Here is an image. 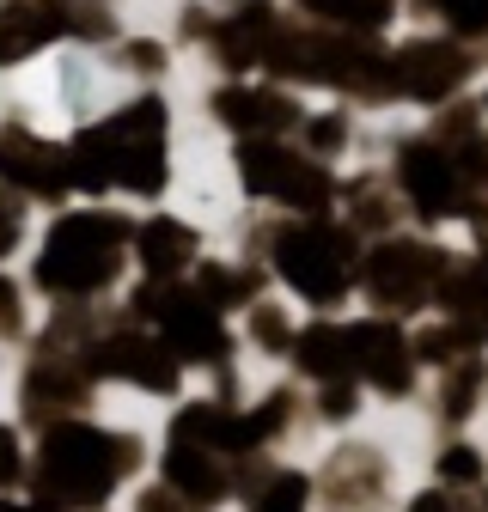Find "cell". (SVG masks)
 <instances>
[{
	"instance_id": "obj_17",
	"label": "cell",
	"mask_w": 488,
	"mask_h": 512,
	"mask_svg": "<svg viewBox=\"0 0 488 512\" xmlns=\"http://www.w3.org/2000/svg\"><path fill=\"white\" fill-rule=\"evenodd\" d=\"M299 366L318 372V378H336L348 366V330H305L299 336Z\"/></svg>"
},
{
	"instance_id": "obj_7",
	"label": "cell",
	"mask_w": 488,
	"mask_h": 512,
	"mask_svg": "<svg viewBox=\"0 0 488 512\" xmlns=\"http://www.w3.org/2000/svg\"><path fill=\"white\" fill-rule=\"evenodd\" d=\"M0 177L31 189V196H55V189H68V153H55L25 128H7L0 135Z\"/></svg>"
},
{
	"instance_id": "obj_1",
	"label": "cell",
	"mask_w": 488,
	"mask_h": 512,
	"mask_svg": "<svg viewBox=\"0 0 488 512\" xmlns=\"http://www.w3.org/2000/svg\"><path fill=\"white\" fill-rule=\"evenodd\" d=\"M116 263H122V226L104 214H74L49 232L37 256V281L55 293H92L116 275Z\"/></svg>"
},
{
	"instance_id": "obj_12",
	"label": "cell",
	"mask_w": 488,
	"mask_h": 512,
	"mask_svg": "<svg viewBox=\"0 0 488 512\" xmlns=\"http://www.w3.org/2000/svg\"><path fill=\"white\" fill-rule=\"evenodd\" d=\"M104 372H122V378L147 384V391H171V384H177V360H171V348H165V342H141V336L110 342V348H104Z\"/></svg>"
},
{
	"instance_id": "obj_9",
	"label": "cell",
	"mask_w": 488,
	"mask_h": 512,
	"mask_svg": "<svg viewBox=\"0 0 488 512\" xmlns=\"http://www.w3.org/2000/svg\"><path fill=\"white\" fill-rule=\"evenodd\" d=\"M348 354H354V366L373 378L379 391H409V348H403V336L391 324L348 330Z\"/></svg>"
},
{
	"instance_id": "obj_24",
	"label": "cell",
	"mask_w": 488,
	"mask_h": 512,
	"mask_svg": "<svg viewBox=\"0 0 488 512\" xmlns=\"http://www.w3.org/2000/svg\"><path fill=\"white\" fill-rule=\"evenodd\" d=\"M409 512H452V506H446V500H440V494H421V500H415V506H409Z\"/></svg>"
},
{
	"instance_id": "obj_20",
	"label": "cell",
	"mask_w": 488,
	"mask_h": 512,
	"mask_svg": "<svg viewBox=\"0 0 488 512\" xmlns=\"http://www.w3.org/2000/svg\"><path fill=\"white\" fill-rule=\"evenodd\" d=\"M440 470H446V482H476V476H482V464H476V452H470V445H446Z\"/></svg>"
},
{
	"instance_id": "obj_4",
	"label": "cell",
	"mask_w": 488,
	"mask_h": 512,
	"mask_svg": "<svg viewBox=\"0 0 488 512\" xmlns=\"http://www.w3.org/2000/svg\"><path fill=\"white\" fill-rule=\"evenodd\" d=\"M281 275H287L305 299L330 305V299L348 287V275H354V250H348V238L330 232V226H293V232L281 238Z\"/></svg>"
},
{
	"instance_id": "obj_2",
	"label": "cell",
	"mask_w": 488,
	"mask_h": 512,
	"mask_svg": "<svg viewBox=\"0 0 488 512\" xmlns=\"http://www.w3.org/2000/svg\"><path fill=\"white\" fill-rule=\"evenodd\" d=\"M98 135H104L110 183L135 189V196H159V183H165V104L141 98L116 122H104Z\"/></svg>"
},
{
	"instance_id": "obj_11",
	"label": "cell",
	"mask_w": 488,
	"mask_h": 512,
	"mask_svg": "<svg viewBox=\"0 0 488 512\" xmlns=\"http://www.w3.org/2000/svg\"><path fill=\"white\" fill-rule=\"evenodd\" d=\"M403 189L415 196V208H427V214H452V196H458L452 159H440L434 147H409V153H403Z\"/></svg>"
},
{
	"instance_id": "obj_18",
	"label": "cell",
	"mask_w": 488,
	"mask_h": 512,
	"mask_svg": "<svg viewBox=\"0 0 488 512\" xmlns=\"http://www.w3.org/2000/svg\"><path fill=\"white\" fill-rule=\"evenodd\" d=\"M312 13H330V19H354V25H379L391 0H305Z\"/></svg>"
},
{
	"instance_id": "obj_16",
	"label": "cell",
	"mask_w": 488,
	"mask_h": 512,
	"mask_svg": "<svg viewBox=\"0 0 488 512\" xmlns=\"http://www.w3.org/2000/svg\"><path fill=\"white\" fill-rule=\"evenodd\" d=\"M165 476H171L183 494H196V500H202V494H214V482H220V476H214V464H208V452H202V445H190V439H177V445H171Z\"/></svg>"
},
{
	"instance_id": "obj_25",
	"label": "cell",
	"mask_w": 488,
	"mask_h": 512,
	"mask_svg": "<svg viewBox=\"0 0 488 512\" xmlns=\"http://www.w3.org/2000/svg\"><path fill=\"white\" fill-rule=\"evenodd\" d=\"M0 512H55V506H43V500H25V506L19 500H0Z\"/></svg>"
},
{
	"instance_id": "obj_23",
	"label": "cell",
	"mask_w": 488,
	"mask_h": 512,
	"mask_svg": "<svg viewBox=\"0 0 488 512\" xmlns=\"http://www.w3.org/2000/svg\"><path fill=\"white\" fill-rule=\"evenodd\" d=\"M336 141H342V122H330V116L312 122V147H336Z\"/></svg>"
},
{
	"instance_id": "obj_19",
	"label": "cell",
	"mask_w": 488,
	"mask_h": 512,
	"mask_svg": "<svg viewBox=\"0 0 488 512\" xmlns=\"http://www.w3.org/2000/svg\"><path fill=\"white\" fill-rule=\"evenodd\" d=\"M440 13L458 31H488V0H440Z\"/></svg>"
},
{
	"instance_id": "obj_8",
	"label": "cell",
	"mask_w": 488,
	"mask_h": 512,
	"mask_svg": "<svg viewBox=\"0 0 488 512\" xmlns=\"http://www.w3.org/2000/svg\"><path fill=\"white\" fill-rule=\"evenodd\" d=\"M434 275H440V250H415V244H385L366 263V287L379 299H415Z\"/></svg>"
},
{
	"instance_id": "obj_22",
	"label": "cell",
	"mask_w": 488,
	"mask_h": 512,
	"mask_svg": "<svg viewBox=\"0 0 488 512\" xmlns=\"http://www.w3.org/2000/svg\"><path fill=\"white\" fill-rule=\"evenodd\" d=\"M19 476V452H13V433H0V482Z\"/></svg>"
},
{
	"instance_id": "obj_10",
	"label": "cell",
	"mask_w": 488,
	"mask_h": 512,
	"mask_svg": "<svg viewBox=\"0 0 488 512\" xmlns=\"http://www.w3.org/2000/svg\"><path fill=\"white\" fill-rule=\"evenodd\" d=\"M397 80H403V92H415V98H446V92L464 80V61H458V49H446V43H415V49L397 55Z\"/></svg>"
},
{
	"instance_id": "obj_14",
	"label": "cell",
	"mask_w": 488,
	"mask_h": 512,
	"mask_svg": "<svg viewBox=\"0 0 488 512\" xmlns=\"http://www.w3.org/2000/svg\"><path fill=\"white\" fill-rule=\"evenodd\" d=\"M190 250H196V238H190V226H177V220H153L141 232V263L153 275H177L183 263H190Z\"/></svg>"
},
{
	"instance_id": "obj_15",
	"label": "cell",
	"mask_w": 488,
	"mask_h": 512,
	"mask_svg": "<svg viewBox=\"0 0 488 512\" xmlns=\"http://www.w3.org/2000/svg\"><path fill=\"white\" fill-rule=\"evenodd\" d=\"M214 110H220L232 128H251V122H257V128H281V122L293 116V104L275 98V92H226Z\"/></svg>"
},
{
	"instance_id": "obj_5",
	"label": "cell",
	"mask_w": 488,
	"mask_h": 512,
	"mask_svg": "<svg viewBox=\"0 0 488 512\" xmlns=\"http://www.w3.org/2000/svg\"><path fill=\"white\" fill-rule=\"evenodd\" d=\"M244 189L251 196H281L287 208H324L330 202V177L305 159H287L281 147H244Z\"/></svg>"
},
{
	"instance_id": "obj_3",
	"label": "cell",
	"mask_w": 488,
	"mask_h": 512,
	"mask_svg": "<svg viewBox=\"0 0 488 512\" xmlns=\"http://www.w3.org/2000/svg\"><path fill=\"white\" fill-rule=\"evenodd\" d=\"M122 470V452H116V439L92 433V427H55L49 445H43V476L61 500H74V506H92L110 494Z\"/></svg>"
},
{
	"instance_id": "obj_13",
	"label": "cell",
	"mask_w": 488,
	"mask_h": 512,
	"mask_svg": "<svg viewBox=\"0 0 488 512\" xmlns=\"http://www.w3.org/2000/svg\"><path fill=\"white\" fill-rule=\"evenodd\" d=\"M55 37V19L49 7H19V13H0V68L7 61H25L31 49H43Z\"/></svg>"
},
{
	"instance_id": "obj_21",
	"label": "cell",
	"mask_w": 488,
	"mask_h": 512,
	"mask_svg": "<svg viewBox=\"0 0 488 512\" xmlns=\"http://www.w3.org/2000/svg\"><path fill=\"white\" fill-rule=\"evenodd\" d=\"M13 238H19V208H7V202H0V256L13 250Z\"/></svg>"
},
{
	"instance_id": "obj_6",
	"label": "cell",
	"mask_w": 488,
	"mask_h": 512,
	"mask_svg": "<svg viewBox=\"0 0 488 512\" xmlns=\"http://www.w3.org/2000/svg\"><path fill=\"white\" fill-rule=\"evenodd\" d=\"M147 311L159 317L165 348L190 354V360H214V354H226V330H220V317H214L208 299H196V293H147Z\"/></svg>"
}]
</instances>
